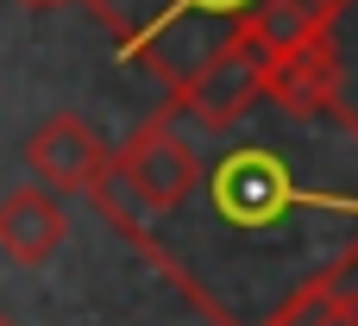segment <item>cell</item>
<instances>
[{
  "mask_svg": "<svg viewBox=\"0 0 358 326\" xmlns=\"http://www.w3.org/2000/svg\"><path fill=\"white\" fill-rule=\"evenodd\" d=\"M271 113L277 132L201 163L189 201L138 245L214 326H264L289 295L358 270V119L346 101Z\"/></svg>",
  "mask_w": 358,
  "mask_h": 326,
  "instance_id": "obj_1",
  "label": "cell"
},
{
  "mask_svg": "<svg viewBox=\"0 0 358 326\" xmlns=\"http://www.w3.org/2000/svg\"><path fill=\"white\" fill-rule=\"evenodd\" d=\"M88 6L113 31L120 57L151 82H164V94L182 88L252 19V0H88Z\"/></svg>",
  "mask_w": 358,
  "mask_h": 326,
  "instance_id": "obj_2",
  "label": "cell"
},
{
  "mask_svg": "<svg viewBox=\"0 0 358 326\" xmlns=\"http://www.w3.org/2000/svg\"><path fill=\"white\" fill-rule=\"evenodd\" d=\"M113 176H120L126 195L138 201V214H145V239H151V226L170 220V214L189 201V188H195V176H201V151L189 145L182 119H176L170 107H157V113L113 151Z\"/></svg>",
  "mask_w": 358,
  "mask_h": 326,
  "instance_id": "obj_3",
  "label": "cell"
},
{
  "mask_svg": "<svg viewBox=\"0 0 358 326\" xmlns=\"http://www.w3.org/2000/svg\"><path fill=\"white\" fill-rule=\"evenodd\" d=\"M176 119H189V126H201V132H233L245 113H258L264 107V44L258 38H233L227 50H214L182 88H170V101H164Z\"/></svg>",
  "mask_w": 358,
  "mask_h": 326,
  "instance_id": "obj_4",
  "label": "cell"
},
{
  "mask_svg": "<svg viewBox=\"0 0 358 326\" xmlns=\"http://www.w3.org/2000/svg\"><path fill=\"white\" fill-rule=\"evenodd\" d=\"M264 101L283 113H327L340 107V50L334 31H315L302 44L264 50Z\"/></svg>",
  "mask_w": 358,
  "mask_h": 326,
  "instance_id": "obj_5",
  "label": "cell"
},
{
  "mask_svg": "<svg viewBox=\"0 0 358 326\" xmlns=\"http://www.w3.org/2000/svg\"><path fill=\"white\" fill-rule=\"evenodd\" d=\"M25 163H31L38 188H50V195H88V182L107 170V138L82 113H50L25 138Z\"/></svg>",
  "mask_w": 358,
  "mask_h": 326,
  "instance_id": "obj_6",
  "label": "cell"
},
{
  "mask_svg": "<svg viewBox=\"0 0 358 326\" xmlns=\"http://www.w3.org/2000/svg\"><path fill=\"white\" fill-rule=\"evenodd\" d=\"M63 226H69V220H63V207H57L50 188L19 182V188L0 195V258H6V264H19V270L50 264L57 245H63Z\"/></svg>",
  "mask_w": 358,
  "mask_h": 326,
  "instance_id": "obj_7",
  "label": "cell"
},
{
  "mask_svg": "<svg viewBox=\"0 0 358 326\" xmlns=\"http://www.w3.org/2000/svg\"><path fill=\"white\" fill-rule=\"evenodd\" d=\"M334 13H321L315 0H252V19H245V38H258L264 50H283V44H302L315 31H327Z\"/></svg>",
  "mask_w": 358,
  "mask_h": 326,
  "instance_id": "obj_8",
  "label": "cell"
},
{
  "mask_svg": "<svg viewBox=\"0 0 358 326\" xmlns=\"http://www.w3.org/2000/svg\"><path fill=\"white\" fill-rule=\"evenodd\" d=\"M358 320V289L352 283H315L302 295H289L264 326H352Z\"/></svg>",
  "mask_w": 358,
  "mask_h": 326,
  "instance_id": "obj_9",
  "label": "cell"
},
{
  "mask_svg": "<svg viewBox=\"0 0 358 326\" xmlns=\"http://www.w3.org/2000/svg\"><path fill=\"white\" fill-rule=\"evenodd\" d=\"M315 6H321V13H346L352 0H315Z\"/></svg>",
  "mask_w": 358,
  "mask_h": 326,
  "instance_id": "obj_10",
  "label": "cell"
},
{
  "mask_svg": "<svg viewBox=\"0 0 358 326\" xmlns=\"http://www.w3.org/2000/svg\"><path fill=\"white\" fill-rule=\"evenodd\" d=\"M19 6H63V0H19Z\"/></svg>",
  "mask_w": 358,
  "mask_h": 326,
  "instance_id": "obj_11",
  "label": "cell"
},
{
  "mask_svg": "<svg viewBox=\"0 0 358 326\" xmlns=\"http://www.w3.org/2000/svg\"><path fill=\"white\" fill-rule=\"evenodd\" d=\"M0 326H6V320H0Z\"/></svg>",
  "mask_w": 358,
  "mask_h": 326,
  "instance_id": "obj_12",
  "label": "cell"
},
{
  "mask_svg": "<svg viewBox=\"0 0 358 326\" xmlns=\"http://www.w3.org/2000/svg\"><path fill=\"white\" fill-rule=\"evenodd\" d=\"M352 326H358V320H352Z\"/></svg>",
  "mask_w": 358,
  "mask_h": 326,
  "instance_id": "obj_13",
  "label": "cell"
}]
</instances>
